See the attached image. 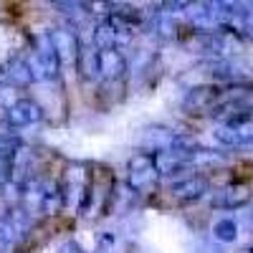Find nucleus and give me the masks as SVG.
I'll return each mask as SVG.
<instances>
[{
    "label": "nucleus",
    "mask_w": 253,
    "mask_h": 253,
    "mask_svg": "<svg viewBox=\"0 0 253 253\" xmlns=\"http://www.w3.org/2000/svg\"><path fill=\"white\" fill-rule=\"evenodd\" d=\"M126 182L134 193H150L157 182L155 157L152 152H137L126 162Z\"/></svg>",
    "instance_id": "obj_4"
},
{
    "label": "nucleus",
    "mask_w": 253,
    "mask_h": 253,
    "mask_svg": "<svg viewBox=\"0 0 253 253\" xmlns=\"http://www.w3.org/2000/svg\"><path fill=\"white\" fill-rule=\"evenodd\" d=\"M48 36H51V43L56 48V56L61 61V66L79 61L81 41H79V33L76 31H71V28H53Z\"/></svg>",
    "instance_id": "obj_9"
},
{
    "label": "nucleus",
    "mask_w": 253,
    "mask_h": 253,
    "mask_svg": "<svg viewBox=\"0 0 253 253\" xmlns=\"http://www.w3.org/2000/svg\"><path fill=\"white\" fill-rule=\"evenodd\" d=\"M213 238L220 243H233L238 238V223L233 218H220L213 223Z\"/></svg>",
    "instance_id": "obj_17"
},
{
    "label": "nucleus",
    "mask_w": 253,
    "mask_h": 253,
    "mask_svg": "<svg viewBox=\"0 0 253 253\" xmlns=\"http://www.w3.org/2000/svg\"><path fill=\"white\" fill-rule=\"evenodd\" d=\"M96 69H99V79L104 81H117L124 76L126 71V58L119 48H109V51H96Z\"/></svg>",
    "instance_id": "obj_13"
},
{
    "label": "nucleus",
    "mask_w": 253,
    "mask_h": 253,
    "mask_svg": "<svg viewBox=\"0 0 253 253\" xmlns=\"http://www.w3.org/2000/svg\"><path fill=\"white\" fill-rule=\"evenodd\" d=\"M152 157H155L157 177H175L177 180V175H182L185 170H190V167L185 165V160L177 152L165 150V152H152Z\"/></svg>",
    "instance_id": "obj_14"
},
{
    "label": "nucleus",
    "mask_w": 253,
    "mask_h": 253,
    "mask_svg": "<svg viewBox=\"0 0 253 253\" xmlns=\"http://www.w3.org/2000/svg\"><path fill=\"white\" fill-rule=\"evenodd\" d=\"M152 31L160 38H172L177 33V18H175V13H170L165 5L160 10H155L152 13Z\"/></svg>",
    "instance_id": "obj_15"
},
{
    "label": "nucleus",
    "mask_w": 253,
    "mask_h": 253,
    "mask_svg": "<svg viewBox=\"0 0 253 253\" xmlns=\"http://www.w3.org/2000/svg\"><path fill=\"white\" fill-rule=\"evenodd\" d=\"M208 187H210L208 185V177H203V175H182V177L172 180L170 195L177 203H195V200L205 198Z\"/></svg>",
    "instance_id": "obj_8"
},
{
    "label": "nucleus",
    "mask_w": 253,
    "mask_h": 253,
    "mask_svg": "<svg viewBox=\"0 0 253 253\" xmlns=\"http://www.w3.org/2000/svg\"><path fill=\"white\" fill-rule=\"evenodd\" d=\"M223 96V86L218 84H205V86H193L185 99H182V109L187 114H210L215 109V104Z\"/></svg>",
    "instance_id": "obj_5"
},
{
    "label": "nucleus",
    "mask_w": 253,
    "mask_h": 253,
    "mask_svg": "<svg viewBox=\"0 0 253 253\" xmlns=\"http://www.w3.org/2000/svg\"><path fill=\"white\" fill-rule=\"evenodd\" d=\"M0 84H5L10 89H23L28 84H33L31 69H28V58L10 56L5 63H0Z\"/></svg>",
    "instance_id": "obj_10"
},
{
    "label": "nucleus",
    "mask_w": 253,
    "mask_h": 253,
    "mask_svg": "<svg viewBox=\"0 0 253 253\" xmlns=\"http://www.w3.org/2000/svg\"><path fill=\"white\" fill-rule=\"evenodd\" d=\"M28 69L33 81H53L61 71V61L56 56V48L51 43V36L48 33H41L36 38V46L28 56Z\"/></svg>",
    "instance_id": "obj_2"
},
{
    "label": "nucleus",
    "mask_w": 253,
    "mask_h": 253,
    "mask_svg": "<svg viewBox=\"0 0 253 253\" xmlns=\"http://www.w3.org/2000/svg\"><path fill=\"white\" fill-rule=\"evenodd\" d=\"M246 225H248V230L253 233V208H251L248 213H246Z\"/></svg>",
    "instance_id": "obj_18"
},
{
    "label": "nucleus",
    "mask_w": 253,
    "mask_h": 253,
    "mask_svg": "<svg viewBox=\"0 0 253 253\" xmlns=\"http://www.w3.org/2000/svg\"><path fill=\"white\" fill-rule=\"evenodd\" d=\"M43 119V109L33 99H18L10 107H5V124L10 129H26Z\"/></svg>",
    "instance_id": "obj_6"
},
{
    "label": "nucleus",
    "mask_w": 253,
    "mask_h": 253,
    "mask_svg": "<svg viewBox=\"0 0 253 253\" xmlns=\"http://www.w3.org/2000/svg\"><path fill=\"white\" fill-rule=\"evenodd\" d=\"M63 187V208H84V200L89 198V180L84 167H71L69 182Z\"/></svg>",
    "instance_id": "obj_11"
},
{
    "label": "nucleus",
    "mask_w": 253,
    "mask_h": 253,
    "mask_svg": "<svg viewBox=\"0 0 253 253\" xmlns=\"http://www.w3.org/2000/svg\"><path fill=\"white\" fill-rule=\"evenodd\" d=\"M248 203H251V190L246 185H225L210 198V205L218 210H238L246 208Z\"/></svg>",
    "instance_id": "obj_12"
},
{
    "label": "nucleus",
    "mask_w": 253,
    "mask_h": 253,
    "mask_svg": "<svg viewBox=\"0 0 253 253\" xmlns=\"http://www.w3.org/2000/svg\"><path fill=\"white\" fill-rule=\"evenodd\" d=\"M20 203L28 215H43L51 218L63 208V187L56 180L31 175L26 185L20 187Z\"/></svg>",
    "instance_id": "obj_1"
},
{
    "label": "nucleus",
    "mask_w": 253,
    "mask_h": 253,
    "mask_svg": "<svg viewBox=\"0 0 253 253\" xmlns=\"http://www.w3.org/2000/svg\"><path fill=\"white\" fill-rule=\"evenodd\" d=\"M205 69H208V76L218 84H228V86H248V84H253V69L238 58L208 61Z\"/></svg>",
    "instance_id": "obj_3"
},
{
    "label": "nucleus",
    "mask_w": 253,
    "mask_h": 253,
    "mask_svg": "<svg viewBox=\"0 0 253 253\" xmlns=\"http://www.w3.org/2000/svg\"><path fill=\"white\" fill-rule=\"evenodd\" d=\"M13 150H15V142L0 144V187H5L13 177Z\"/></svg>",
    "instance_id": "obj_16"
},
{
    "label": "nucleus",
    "mask_w": 253,
    "mask_h": 253,
    "mask_svg": "<svg viewBox=\"0 0 253 253\" xmlns=\"http://www.w3.org/2000/svg\"><path fill=\"white\" fill-rule=\"evenodd\" d=\"M28 220H31V215L23 208L8 210V213L0 215V251L10 248L20 236H23V230L28 228Z\"/></svg>",
    "instance_id": "obj_7"
}]
</instances>
